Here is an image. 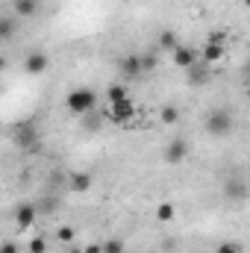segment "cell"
I'll list each match as a JSON object with an SVG mask.
<instances>
[{"mask_svg":"<svg viewBox=\"0 0 250 253\" xmlns=\"http://www.w3.org/2000/svg\"><path fill=\"white\" fill-rule=\"evenodd\" d=\"M94 103H97V94L91 88H71L68 97H65V106L74 115H88L94 109Z\"/></svg>","mask_w":250,"mask_h":253,"instance_id":"cell-1","label":"cell"},{"mask_svg":"<svg viewBox=\"0 0 250 253\" xmlns=\"http://www.w3.org/2000/svg\"><path fill=\"white\" fill-rule=\"evenodd\" d=\"M203 126H206V132H209V135L221 138V135H230V132H233V126H236V121H233L230 109H212V112L206 115V121H203Z\"/></svg>","mask_w":250,"mask_h":253,"instance_id":"cell-2","label":"cell"},{"mask_svg":"<svg viewBox=\"0 0 250 253\" xmlns=\"http://www.w3.org/2000/svg\"><path fill=\"white\" fill-rule=\"evenodd\" d=\"M12 138H15V144H18L21 150H27V153H39V132H36V126L30 124V121L15 126Z\"/></svg>","mask_w":250,"mask_h":253,"instance_id":"cell-3","label":"cell"},{"mask_svg":"<svg viewBox=\"0 0 250 253\" xmlns=\"http://www.w3.org/2000/svg\"><path fill=\"white\" fill-rule=\"evenodd\" d=\"M188 153H191V144H188V138H171L168 144H165V150H162V159L168 162V165H180V162H186Z\"/></svg>","mask_w":250,"mask_h":253,"instance_id":"cell-4","label":"cell"},{"mask_svg":"<svg viewBox=\"0 0 250 253\" xmlns=\"http://www.w3.org/2000/svg\"><path fill=\"white\" fill-rule=\"evenodd\" d=\"M224 197H227L230 203H245V200L250 197L248 183H245L242 177H230V180L224 183Z\"/></svg>","mask_w":250,"mask_h":253,"instance_id":"cell-5","label":"cell"},{"mask_svg":"<svg viewBox=\"0 0 250 253\" xmlns=\"http://www.w3.org/2000/svg\"><path fill=\"white\" fill-rule=\"evenodd\" d=\"M47 68H50V56H47L44 50H33V53L24 56V71H27L30 77H39V74H44Z\"/></svg>","mask_w":250,"mask_h":253,"instance_id":"cell-6","label":"cell"},{"mask_svg":"<svg viewBox=\"0 0 250 253\" xmlns=\"http://www.w3.org/2000/svg\"><path fill=\"white\" fill-rule=\"evenodd\" d=\"M171 59H174L177 68H183V71H186V68H191L194 62H200V50H197V47H191V44H180V47L171 53Z\"/></svg>","mask_w":250,"mask_h":253,"instance_id":"cell-7","label":"cell"},{"mask_svg":"<svg viewBox=\"0 0 250 253\" xmlns=\"http://www.w3.org/2000/svg\"><path fill=\"white\" fill-rule=\"evenodd\" d=\"M109 118L115 124H129L135 118V103L132 100H124V103H109Z\"/></svg>","mask_w":250,"mask_h":253,"instance_id":"cell-8","label":"cell"},{"mask_svg":"<svg viewBox=\"0 0 250 253\" xmlns=\"http://www.w3.org/2000/svg\"><path fill=\"white\" fill-rule=\"evenodd\" d=\"M91 186H94V177L88 171H71L68 189L74 191V194H85V191H91Z\"/></svg>","mask_w":250,"mask_h":253,"instance_id":"cell-9","label":"cell"},{"mask_svg":"<svg viewBox=\"0 0 250 253\" xmlns=\"http://www.w3.org/2000/svg\"><path fill=\"white\" fill-rule=\"evenodd\" d=\"M118 68H121L124 77H138V74H144V71H141V53H124V56L118 59Z\"/></svg>","mask_w":250,"mask_h":253,"instance_id":"cell-10","label":"cell"},{"mask_svg":"<svg viewBox=\"0 0 250 253\" xmlns=\"http://www.w3.org/2000/svg\"><path fill=\"white\" fill-rule=\"evenodd\" d=\"M206 80H209V65L203 62V59L194 62L191 68H186V83L188 85H203Z\"/></svg>","mask_w":250,"mask_h":253,"instance_id":"cell-11","label":"cell"},{"mask_svg":"<svg viewBox=\"0 0 250 253\" xmlns=\"http://www.w3.org/2000/svg\"><path fill=\"white\" fill-rule=\"evenodd\" d=\"M36 215H39V212H36V206H33V203H21V206L15 209V224H18L21 230H27V227H33V224H36Z\"/></svg>","mask_w":250,"mask_h":253,"instance_id":"cell-12","label":"cell"},{"mask_svg":"<svg viewBox=\"0 0 250 253\" xmlns=\"http://www.w3.org/2000/svg\"><path fill=\"white\" fill-rule=\"evenodd\" d=\"M200 59H203L206 65L221 62V59H224V44H212V42H206V44L200 47Z\"/></svg>","mask_w":250,"mask_h":253,"instance_id":"cell-13","label":"cell"},{"mask_svg":"<svg viewBox=\"0 0 250 253\" xmlns=\"http://www.w3.org/2000/svg\"><path fill=\"white\" fill-rule=\"evenodd\" d=\"M12 9H15V15H21V18H33V15L39 12V0H12Z\"/></svg>","mask_w":250,"mask_h":253,"instance_id":"cell-14","label":"cell"},{"mask_svg":"<svg viewBox=\"0 0 250 253\" xmlns=\"http://www.w3.org/2000/svg\"><path fill=\"white\" fill-rule=\"evenodd\" d=\"M180 47V42H177V33L174 30H162L159 33V50H165V53H174Z\"/></svg>","mask_w":250,"mask_h":253,"instance_id":"cell-15","label":"cell"},{"mask_svg":"<svg viewBox=\"0 0 250 253\" xmlns=\"http://www.w3.org/2000/svg\"><path fill=\"white\" fill-rule=\"evenodd\" d=\"M159 121L165 126H174L177 121H180V109L174 106V103H165L162 109H159Z\"/></svg>","mask_w":250,"mask_h":253,"instance_id":"cell-16","label":"cell"},{"mask_svg":"<svg viewBox=\"0 0 250 253\" xmlns=\"http://www.w3.org/2000/svg\"><path fill=\"white\" fill-rule=\"evenodd\" d=\"M106 100H109V103H124V100H129L126 85H121V83H112V85L106 88Z\"/></svg>","mask_w":250,"mask_h":253,"instance_id":"cell-17","label":"cell"},{"mask_svg":"<svg viewBox=\"0 0 250 253\" xmlns=\"http://www.w3.org/2000/svg\"><path fill=\"white\" fill-rule=\"evenodd\" d=\"M12 36H15V18L12 15H3V21H0V39L3 42H12Z\"/></svg>","mask_w":250,"mask_h":253,"instance_id":"cell-18","label":"cell"},{"mask_svg":"<svg viewBox=\"0 0 250 253\" xmlns=\"http://www.w3.org/2000/svg\"><path fill=\"white\" fill-rule=\"evenodd\" d=\"M174 215H177V209H174L171 203H159V209H156V218H159V221L168 224V221H174Z\"/></svg>","mask_w":250,"mask_h":253,"instance_id":"cell-19","label":"cell"},{"mask_svg":"<svg viewBox=\"0 0 250 253\" xmlns=\"http://www.w3.org/2000/svg\"><path fill=\"white\" fill-rule=\"evenodd\" d=\"M156 65H159V59H156V53H153V50L141 53V71H144V74H147V71H153Z\"/></svg>","mask_w":250,"mask_h":253,"instance_id":"cell-20","label":"cell"},{"mask_svg":"<svg viewBox=\"0 0 250 253\" xmlns=\"http://www.w3.org/2000/svg\"><path fill=\"white\" fill-rule=\"evenodd\" d=\"M215 253H245V248H242L239 242H221V245L215 248Z\"/></svg>","mask_w":250,"mask_h":253,"instance_id":"cell-21","label":"cell"},{"mask_svg":"<svg viewBox=\"0 0 250 253\" xmlns=\"http://www.w3.org/2000/svg\"><path fill=\"white\" fill-rule=\"evenodd\" d=\"M56 239H59L62 245H74V227H59V230H56Z\"/></svg>","mask_w":250,"mask_h":253,"instance_id":"cell-22","label":"cell"},{"mask_svg":"<svg viewBox=\"0 0 250 253\" xmlns=\"http://www.w3.org/2000/svg\"><path fill=\"white\" fill-rule=\"evenodd\" d=\"M103 253H124V242H121V239H109V242H103Z\"/></svg>","mask_w":250,"mask_h":253,"instance_id":"cell-23","label":"cell"},{"mask_svg":"<svg viewBox=\"0 0 250 253\" xmlns=\"http://www.w3.org/2000/svg\"><path fill=\"white\" fill-rule=\"evenodd\" d=\"M30 253H47V242H44L42 236L30 239Z\"/></svg>","mask_w":250,"mask_h":253,"instance_id":"cell-24","label":"cell"},{"mask_svg":"<svg viewBox=\"0 0 250 253\" xmlns=\"http://www.w3.org/2000/svg\"><path fill=\"white\" fill-rule=\"evenodd\" d=\"M224 39H227L224 30H212V33H209V42H212V44H224Z\"/></svg>","mask_w":250,"mask_h":253,"instance_id":"cell-25","label":"cell"},{"mask_svg":"<svg viewBox=\"0 0 250 253\" xmlns=\"http://www.w3.org/2000/svg\"><path fill=\"white\" fill-rule=\"evenodd\" d=\"M0 253H18V245H15V242H3Z\"/></svg>","mask_w":250,"mask_h":253,"instance_id":"cell-26","label":"cell"},{"mask_svg":"<svg viewBox=\"0 0 250 253\" xmlns=\"http://www.w3.org/2000/svg\"><path fill=\"white\" fill-rule=\"evenodd\" d=\"M85 253H103V245H85Z\"/></svg>","mask_w":250,"mask_h":253,"instance_id":"cell-27","label":"cell"},{"mask_svg":"<svg viewBox=\"0 0 250 253\" xmlns=\"http://www.w3.org/2000/svg\"><path fill=\"white\" fill-rule=\"evenodd\" d=\"M68 253H85V248H77V245H71V248H68Z\"/></svg>","mask_w":250,"mask_h":253,"instance_id":"cell-28","label":"cell"},{"mask_svg":"<svg viewBox=\"0 0 250 253\" xmlns=\"http://www.w3.org/2000/svg\"><path fill=\"white\" fill-rule=\"evenodd\" d=\"M242 3H245V6H248V9H250V0H242Z\"/></svg>","mask_w":250,"mask_h":253,"instance_id":"cell-29","label":"cell"},{"mask_svg":"<svg viewBox=\"0 0 250 253\" xmlns=\"http://www.w3.org/2000/svg\"><path fill=\"white\" fill-rule=\"evenodd\" d=\"M248 71H250V65H248Z\"/></svg>","mask_w":250,"mask_h":253,"instance_id":"cell-30","label":"cell"}]
</instances>
